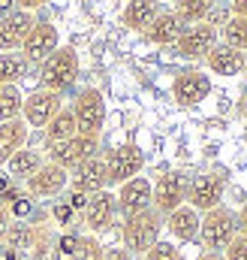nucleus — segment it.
<instances>
[{
	"label": "nucleus",
	"mask_w": 247,
	"mask_h": 260,
	"mask_svg": "<svg viewBox=\"0 0 247 260\" xmlns=\"http://www.w3.org/2000/svg\"><path fill=\"white\" fill-rule=\"evenodd\" d=\"M160 230H163V215L157 209H145L133 218L124 221V230H121V239H124V248L130 254H145L157 239H160Z\"/></svg>",
	"instance_id": "obj_1"
},
{
	"label": "nucleus",
	"mask_w": 247,
	"mask_h": 260,
	"mask_svg": "<svg viewBox=\"0 0 247 260\" xmlns=\"http://www.w3.org/2000/svg\"><path fill=\"white\" fill-rule=\"evenodd\" d=\"M78 79V55L72 46H58L55 55H49L43 61V70H39V82L46 91H55V94H63L75 85Z\"/></svg>",
	"instance_id": "obj_2"
},
{
	"label": "nucleus",
	"mask_w": 247,
	"mask_h": 260,
	"mask_svg": "<svg viewBox=\"0 0 247 260\" xmlns=\"http://www.w3.org/2000/svg\"><path fill=\"white\" fill-rule=\"evenodd\" d=\"M235 236H238L235 212H229L226 206H217V209L205 212V218L199 224V239L208 251H223Z\"/></svg>",
	"instance_id": "obj_3"
},
{
	"label": "nucleus",
	"mask_w": 247,
	"mask_h": 260,
	"mask_svg": "<svg viewBox=\"0 0 247 260\" xmlns=\"http://www.w3.org/2000/svg\"><path fill=\"white\" fill-rule=\"evenodd\" d=\"M69 109L75 115V127H78L81 136H100V130L106 124V100L97 88L78 91V97Z\"/></svg>",
	"instance_id": "obj_4"
},
{
	"label": "nucleus",
	"mask_w": 247,
	"mask_h": 260,
	"mask_svg": "<svg viewBox=\"0 0 247 260\" xmlns=\"http://www.w3.org/2000/svg\"><path fill=\"white\" fill-rule=\"evenodd\" d=\"M97 151H100V136H81V133H75L72 139H63V142L49 145V160L69 173V170L81 167L85 160H91Z\"/></svg>",
	"instance_id": "obj_5"
},
{
	"label": "nucleus",
	"mask_w": 247,
	"mask_h": 260,
	"mask_svg": "<svg viewBox=\"0 0 247 260\" xmlns=\"http://www.w3.org/2000/svg\"><path fill=\"white\" fill-rule=\"evenodd\" d=\"M220 40V27L211 24V21H196V24H187L184 34L178 37V55L181 58H190V61H199L205 58Z\"/></svg>",
	"instance_id": "obj_6"
},
{
	"label": "nucleus",
	"mask_w": 247,
	"mask_h": 260,
	"mask_svg": "<svg viewBox=\"0 0 247 260\" xmlns=\"http://www.w3.org/2000/svg\"><path fill=\"white\" fill-rule=\"evenodd\" d=\"M223 191H226V182L214 173H202V176H193L187 182V206H193L196 212H211L217 206H223Z\"/></svg>",
	"instance_id": "obj_7"
},
{
	"label": "nucleus",
	"mask_w": 247,
	"mask_h": 260,
	"mask_svg": "<svg viewBox=\"0 0 247 260\" xmlns=\"http://www.w3.org/2000/svg\"><path fill=\"white\" fill-rule=\"evenodd\" d=\"M61 94H55V91H46V88H36L33 94H27L24 97V106H21V118H24V124L27 127H43L61 112Z\"/></svg>",
	"instance_id": "obj_8"
},
{
	"label": "nucleus",
	"mask_w": 247,
	"mask_h": 260,
	"mask_svg": "<svg viewBox=\"0 0 247 260\" xmlns=\"http://www.w3.org/2000/svg\"><path fill=\"white\" fill-rule=\"evenodd\" d=\"M145 167V154L139 145H118L109 157H106V170H109V185H118L136 179Z\"/></svg>",
	"instance_id": "obj_9"
},
{
	"label": "nucleus",
	"mask_w": 247,
	"mask_h": 260,
	"mask_svg": "<svg viewBox=\"0 0 247 260\" xmlns=\"http://www.w3.org/2000/svg\"><path fill=\"white\" fill-rule=\"evenodd\" d=\"M115 200H118V212L124 218H133V215H139L145 209H154V185L145 176H136V179L124 182L118 188Z\"/></svg>",
	"instance_id": "obj_10"
},
{
	"label": "nucleus",
	"mask_w": 247,
	"mask_h": 260,
	"mask_svg": "<svg viewBox=\"0 0 247 260\" xmlns=\"http://www.w3.org/2000/svg\"><path fill=\"white\" fill-rule=\"evenodd\" d=\"M61 46V37H58V27L52 21H36L21 46V55L27 64H36V61H46L49 55H55Z\"/></svg>",
	"instance_id": "obj_11"
},
{
	"label": "nucleus",
	"mask_w": 247,
	"mask_h": 260,
	"mask_svg": "<svg viewBox=\"0 0 247 260\" xmlns=\"http://www.w3.org/2000/svg\"><path fill=\"white\" fill-rule=\"evenodd\" d=\"M211 94V79L202 70H181L172 79V97L181 106H199Z\"/></svg>",
	"instance_id": "obj_12"
},
{
	"label": "nucleus",
	"mask_w": 247,
	"mask_h": 260,
	"mask_svg": "<svg viewBox=\"0 0 247 260\" xmlns=\"http://www.w3.org/2000/svg\"><path fill=\"white\" fill-rule=\"evenodd\" d=\"M33 24H36L33 12L18 9V6L9 15H3L0 18V52H18L24 46V40H27Z\"/></svg>",
	"instance_id": "obj_13"
},
{
	"label": "nucleus",
	"mask_w": 247,
	"mask_h": 260,
	"mask_svg": "<svg viewBox=\"0 0 247 260\" xmlns=\"http://www.w3.org/2000/svg\"><path fill=\"white\" fill-rule=\"evenodd\" d=\"M187 203V176L184 173H166L154 185V209L160 215L175 212L178 206Z\"/></svg>",
	"instance_id": "obj_14"
},
{
	"label": "nucleus",
	"mask_w": 247,
	"mask_h": 260,
	"mask_svg": "<svg viewBox=\"0 0 247 260\" xmlns=\"http://www.w3.org/2000/svg\"><path fill=\"white\" fill-rule=\"evenodd\" d=\"M24 185H27L30 197H61L66 191V185H69V173L63 167H58V164L46 160Z\"/></svg>",
	"instance_id": "obj_15"
},
{
	"label": "nucleus",
	"mask_w": 247,
	"mask_h": 260,
	"mask_svg": "<svg viewBox=\"0 0 247 260\" xmlns=\"http://www.w3.org/2000/svg\"><path fill=\"white\" fill-rule=\"evenodd\" d=\"M69 182H72V191H81V194H88V197H91V194H100V191H106V185H109L106 157L94 154L91 160H85L81 167H75V170H72Z\"/></svg>",
	"instance_id": "obj_16"
},
{
	"label": "nucleus",
	"mask_w": 247,
	"mask_h": 260,
	"mask_svg": "<svg viewBox=\"0 0 247 260\" xmlns=\"http://www.w3.org/2000/svg\"><path fill=\"white\" fill-rule=\"evenodd\" d=\"M115 215H118V200L112 191L91 194L88 206H85V224L91 233H106L115 224Z\"/></svg>",
	"instance_id": "obj_17"
},
{
	"label": "nucleus",
	"mask_w": 247,
	"mask_h": 260,
	"mask_svg": "<svg viewBox=\"0 0 247 260\" xmlns=\"http://www.w3.org/2000/svg\"><path fill=\"white\" fill-rule=\"evenodd\" d=\"M184 18L175 12V9H163L151 24H148V30L142 34L151 46H175L178 43V37L184 34Z\"/></svg>",
	"instance_id": "obj_18"
},
{
	"label": "nucleus",
	"mask_w": 247,
	"mask_h": 260,
	"mask_svg": "<svg viewBox=\"0 0 247 260\" xmlns=\"http://www.w3.org/2000/svg\"><path fill=\"white\" fill-rule=\"evenodd\" d=\"M205 64H208V70H211L214 76H223V79H229V76H238V73H244L247 58H244V52H238V49H229V46L217 43V46H214V49L205 55Z\"/></svg>",
	"instance_id": "obj_19"
},
{
	"label": "nucleus",
	"mask_w": 247,
	"mask_h": 260,
	"mask_svg": "<svg viewBox=\"0 0 247 260\" xmlns=\"http://www.w3.org/2000/svg\"><path fill=\"white\" fill-rule=\"evenodd\" d=\"M199 224H202V215H199L193 206H187V203L166 215V230H169L178 242H193V239H199Z\"/></svg>",
	"instance_id": "obj_20"
},
{
	"label": "nucleus",
	"mask_w": 247,
	"mask_h": 260,
	"mask_svg": "<svg viewBox=\"0 0 247 260\" xmlns=\"http://www.w3.org/2000/svg\"><path fill=\"white\" fill-rule=\"evenodd\" d=\"M160 12H163V3H160V0H127V6H124V12H121V21L130 30L145 34L148 24H151Z\"/></svg>",
	"instance_id": "obj_21"
},
{
	"label": "nucleus",
	"mask_w": 247,
	"mask_h": 260,
	"mask_svg": "<svg viewBox=\"0 0 247 260\" xmlns=\"http://www.w3.org/2000/svg\"><path fill=\"white\" fill-rule=\"evenodd\" d=\"M46 164V157H43V151H36V148H18L9 160H6V176L9 179H21V182H27L39 167Z\"/></svg>",
	"instance_id": "obj_22"
},
{
	"label": "nucleus",
	"mask_w": 247,
	"mask_h": 260,
	"mask_svg": "<svg viewBox=\"0 0 247 260\" xmlns=\"http://www.w3.org/2000/svg\"><path fill=\"white\" fill-rule=\"evenodd\" d=\"M27 133H30V127L24 124V118H15V121L0 124V160H3V164H6L18 148L27 145Z\"/></svg>",
	"instance_id": "obj_23"
},
{
	"label": "nucleus",
	"mask_w": 247,
	"mask_h": 260,
	"mask_svg": "<svg viewBox=\"0 0 247 260\" xmlns=\"http://www.w3.org/2000/svg\"><path fill=\"white\" fill-rule=\"evenodd\" d=\"M75 133H78V127H75V115H72V109H66V106L46 124V139H49V145L63 142V139H72Z\"/></svg>",
	"instance_id": "obj_24"
},
{
	"label": "nucleus",
	"mask_w": 247,
	"mask_h": 260,
	"mask_svg": "<svg viewBox=\"0 0 247 260\" xmlns=\"http://www.w3.org/2000/svg\"><path fill=\"white\" fill-rule=\"evenodd\" d=\"M3 242H6V248H12V251H18V254H21V251H30L33 242H36V227L27 224V221H12Z\"/></svg>",
	"instance_id": "obj_25"
},
{
	"label": "nucleus",
	"mask_w": 247,
	"mask_h": 260,
	"mask_svg": "<svg viewBox=\"0 0 247 260\" xmlns=\"http://www.w3.org/2000/svg\"><path fill=\"white\" fill-rule=\"evenodd\" d=\"M220 40L223 46L229 49H238V52H247V18L241 15H229L220 27Z\"/></svg>",
	"instance_id": "obj_26"
},
{
	"label": "nucleus",
	"mask_w": 247,
	"mask_h": 260,
	"mask_svg": "<svg viewBox=\"0 0 247 260\" xmlns=\"http://www.w3.org/2000/svg\"><path fill=\"white\" fill-rule=\"evenodd\" d=\"M21 106L24 94L18 91V85H0V124L21 118Z\"/></svg>",
	"instance_id": "obj_27"
},
{
	"label": "nucleus",
	"mask_w": 247,
	"mask_h": 260,
	"mask_svg": "<svg viewBox=\"0 0 247 260\" xmlns=\"http://www.w3.org/2000/svg\"><path fill=\"white\" fill-rule=\"evenodd\" d=\"M27 73V61L21 52H3L0 55V85H18Z\"/></svg>",
	"instance_id": "obj_28"
},
{
	"label": "nucleus",
	"mask_w": 247,
	"mask_h": 260,
	"mask_svg": "<svg viewBox=\"0 0 247 260\" xmlns=\"http://www.w3.org/2000/svg\"><path fill=\"white\" fill-rule=\"evenodd\" d=\"M217 0H178V15L184 18V24H196V21H205L208 12L214 9Z\"/></svg>",
	"instance_id": "obj_29"
},
{
	"label": "nucleus",
	"mask_w": 247,
	"mask_h": 260,
	"mask_svg": "<svg viewBox=\"0 0 247 260\" xmlns=\"http://www.w3.org/2000/svg\"><path fill=\"white\" fill-rule=\"evenodd\" d=\"M145 260H184L181 257V251L172 245V242H166V239H157L145 254H142Z\"/></svg>",
	"instance_id": "obj_30"
},
{
	"label": "nucleus",
	"mask_w": 247,
	"mask_h": 260,
	"mask_svg": "<svg viewBox=\"0 0 247 260\" xmlns=\"http://www.w3.org/2000/svg\"><path fill=\"white\" fill-rule=\"evenodd\" d=\"M103 257H106V248L100 245V239L97 236H81V245H78L72 260H103Z\"/></svg>",
	"instance_id": "obj_31"
},
{
	"label": "nucleus",
	"mask_w": 247,
	"mask_h": 260,
	"mask_svg": "<svg viewBox=\"0 0 247 260\" xmlns=\"http://www.w3.org/2000/svg\"><path fill=\"white\" fill-rule=\"evenodd\" d=\"M78 245H81V236H78V233H63L61 239L55 242V257L72 260L75 257V251H78Z\"/></svg>",
	"instance_id": "obj_32"
},
{
	"label": "nucleus",
	"mask_w": 247,
	"mask_h": 260,
	"mask_svg": "<svg viewBox=\"0 0 247 260\" xmlns=\"http://www.w3.org/2000/svg\"><path fill=\"white\" fill-rule=\"evenodd\" d=\"M223 260H247V236H235L223 248Z\"/></svg>",
	"instance_id": "obj_33"
},
{
	"label": "nucleus",
	"mask_w": 247,
	"mask_h": 260,
	"mask_svg": "<svg viewBox=\"0 0 247 260\" xmlns=\"http://www.w3.org/2000/svg\"><path fill=\"white\" fill-rule=\"evenodd\" d=\"M52 215H55V221H58V224H69L75 212H72V206H69L66 200H61V203H58V206L52 209Z\"/></svg>",
	"instance_id": "obj_34"
},
{
	"label": "nucleus",
	"mask_w": 247,
	"mask_h": 260,
	"mask_svg": "<svg viewBox=\"0 0 247 260\" xmlns=\"http://www.w3.org/2000/svg\"><path fill=\"white\" fill-rule=\"evenodd\" d=\"M88 200H91V197H88V194H81V191H69V197H66V203L72 206V212H85Z\"/></svg>",
	"instance_id": "obj_35"
},
{
	"label": "nucleus",
	"mask_w": 247,
	"mask_h": 260,
	"mask_svg": "<svg viewBox=\"0 0 247 260\" xmlns=\"http://www.w3.org/2000/svg\"><path fill=\"white\" fill-rule=\"evenodd\" d=\"M9 224H12V215H9V209L0 203V242L6 239V230H9Z\"/></svg>",
	"instance_id": "obj_36"
},
{
	"label": "nucleus",
	"mask_w": 247,
	"mask_h": 260,
	"mask_svg": "<svg viewBox=\"0 0 247 260\" xmlns=\"http://www.w3.org/2000/svg\"><path fill=\"white\" fill-rule=\"evenodd\" d=\"M103 260H133L127 248H106V257Z\"/></svg>",
	"instance_id": "obj_37"
},
{
	"label": "nucleus",
	"mask_w": 247,
	"mask_h": 260,
	"mask_svg": "<svg viewBox=\"0 0 247 260\" xmlns=\"http://www.w3.org/2000/svg\"><path fill=\"white\" fill-rule=\"evenodd\" d=\"M235 221H238V236H247V203L241 206V212L235 215Z\"/></svg>",
	"instance_id": "obj_38"
},
{
	"label": "nucleus",
	"mask_w": 247,
	"mask_h": 260,
	"mask_svg": "<svg viewBox=\"0 0 247 260\" xmlns=\"http://www.w3.org/2000/svg\"><path fill=\"white\" fill-rule=\"evenodd\" d=\"M232 15L247 18V0H232Z\"/></svg>",
	"instance_id": "obj_39"
},
{
	"label": "nucleus",
	"mask_w": 247,
	"mask_h": 260,
	"mask_svg": "<svg viewBox=\"0 0 247 260\" xmlns=\"http://www.w3.org/2000/svg\"><path fill=\"white\" fill-rule=\"evenodd\" d=\"M43 3H46V0H15V6H18V9H27V12L36 9V6H43Z\"/></svg>",
	"instance_id": "obj_40"
},
{
	"label": "nucleus",
	"mask_w": 247,
	"mask_h": 260,
	"mask_svg": "<svg viewBox=\"0 0 247 260\" xmlns=\"http://www.w3.org/2000/svg\"><path fill=\"white\" fill-rule=\"evenodd\" d=\"M9 188H12V179H9V176H6V173H0V197L6 194V191H9Z\"/></svg>",
	"instance_id": "obj_41"
},
{
	"label": "nucleus",
	"mask_w": 247,
	"mask_h": 260,
	"mask_svg": "<svg viewBox=\"0 0 247 260\" xmlns=\"http://www.w3.org/2000/svg\"><path fill=\"white\" fill-rule=\"evenodd\" d=\"M12 9H15V3H12V0H0V18H3V15H9Z\"/></svg>",
	"instance_id": "obj_42"
},
{
	"label": "nucleus",
	"mask_w": 247,
	"mask_h": 260,
	"mask_svg": "<svg viewBox=\"0 0 247 260\" xmlns=\"http://www.w3.org/2000/svg\"><path fill=\"white\" fill-rule=\"evenodd\" d=\"M196 260H223V254H220V251H202Z\"/></svg>",
	"instance_id": "obj_43"
},
{
	"label": "nucleus",
	"mask_w": 247,
	"mask_h": 260,
	"mask_svg": "<svg viewBox=\"0 0 247 260\" xmlns=\"http://www.w3.org/2000/svg\"><path fill=\"white\" fill-rule=\"evenodd\" d=\"M0 260H18V251H12V248H3V251H0Z\"/></svg>",
	"instance_id": "obj_44"
},
{
	"label": "nucleus",
	"mask_w": 247,
	"mask_h": 260,
	"mask_svg": "<svg viewBox=\"0 0 247 260\" xmlns=\"http://www.w3.org/2000/svg\"><path fill=\"white\" fill-rule=\"evenodd\" d=\"M241 112L247 115V91H244V97H241Z\"/></svg>",
	"instance_id": "obj_45"
},
{
	"label": "nucleus",
	"mask_w": 247,
	"mask_h": 260,
	"mask_svg": "<svg viewBox=\"0 0 247 260\" xmlns=\"http://www.w3.org/2000/svg\"><path fill=\"white\" fill-rule=\"evenodd\" d=\"M0 167H6V164H3V160H0Z\"/></svg>",
	"instance_id": "obj_46"
}]
</instances>
